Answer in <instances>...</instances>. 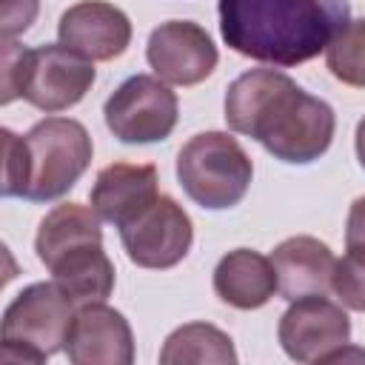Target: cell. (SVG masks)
<instances>
[{
  "label": "cell",
  "instance_id": "4",
  "mask_svg": "<svg viewBox=\"0 0 365 365\" xmlns=\"http://www.w3.org/2000/svg\"><path fill=\"white\" fill-rule=\"evenodd\" d=\"M23 143L29 157L23 197L31 202H51L68 194L91 165L94 154L91 134L71 117H46L34 123Z\"/></svg>",
  "mask_w": 365,
  "mask_h": 365
},
{
  "label": "cell",
  "instance_id": "12",
  "mask_svg": "<svg viewBox=\"0 0 365 365\" xmlns=\"http://www.w3.org/2000/svg\"><path fill=\"white\" fill-rule=\"evenodd\" d=\"M60 46L86 60H114L131 46V20L106 0H83L60 14Z\"/></svg>",
  "mask_w": 365,
  "mask_h": 365
},
{
  "label": "cell",
  "instance_id": "22",
  "mask_svg": "<svg viewBox=\"0 0 365 365\" xmlns=\"http://www.w3.org/2000/svg\"><path fill=\"white\" fill-rule=\"evenodd\" d=\"M29 48L17 40H0V106L23 97V66Z\"/></svg>",
  "mask_w": 365,
  "mask_h": 365
},
{
  "label": "cell",
  "instance_id": "7",
  "mask_svg": "<svg viewBox=\"0 0 365 365\" xmlns=\"http://www.w3.org/2000/svg\"><path fill=\"white\" fill-rule=\"evenodd\" d=\"M277 336L294 362H334L351 342V319L348 311L325 294H308L291 299L279 317Z\"/></svg>",
  "mask_w": 365,
  "mask_h": 365
},
{
  "label": "cell",
  "instance_id": "17",
  "mask_svg": "<svg viewBox=\"0 0 365 365\" xmlns=\"http://www.w3.org/2000/svg\"><path fill=\"white\" fill-rule=\"evenodd\" d=\"M80 242H103V228L100 217L80 202H63L54 205L37 228L34 237V251L43 265H48L57 254L80 245Z\"/></svg>",
  "mask_w": 365,
  "mask_h": 365
},
{
  "label": "cell",
  "instance_id": "6",
  "mask_svg": "<svg viewBox=\"0 0 365 365\" xmlns=\"http://www.w3.org/2000/svg\"><path fill=\"white\" fill-rule=\"evenodd\" d=\"M120 242L134 265L163 271L185 259L194 242V225L174 197L157 194L151 205L120 225Z\"/></svg>",
  "mask_w": 365,
  "mask_h": 365
},
{
  "label": "cell",
  "instance_id": "14",
  "mask_svg": "<svg viewBox=\"0 0 365 365\" xmlns=\"http://www.w3.org/2000/svg\"><path fill=\"white\" fill-rule=\"evenodd\" d=\"M274 277H277V291L291 302L308 294H328L331 291V274H334V251L308 234H297L282 240L271 257H268Z\"/></svg>",
  "mask_w": 365,
  "mask_h": 365
},
{
  "label": "cell",
  "instance_id": "10",
  "mask_svg": "<svg viewBox=\"0 0 365 365\" xmlns=\"http://www.w3.org/2000/svg\"><path fill=\"white\" fill-rule=\"evenodd\" d=\"M145 60L163 83L197 86L220 63L211 34L194 20H168L148 34Z\"/></svg>",
  "mask_w": 365,
  "mask_h": 365
},
{
  "label": "cell",
  "instance_id": "5",
  "mask_svg": "<svg viewBox=\"0 0 365 365\" xmlns=\"http://www.w3.org/2000/svg\"><path fill=\"white\" fill-rule=\"evenodd\" d=\"M108 131L128 145H145L165 140L180 117V100L151 74H134L123 80L103 106Z\"/></svg>",
  "mask_w": 365,
  "mask_h": 365
},
{
  "label": "cell",
  "instance_id": "9",
  "mask_svg": "<svg viewBox=\"0 0 365 365\" xmlns=\"http://www.w3.org/2000/svg\"><path fill=\"white\" fill-rule=\"evenodd\" d=\"M74 317V302L54 282L26 285L0 317V339H14L46 359L66 345V334Z\"/></svg>",
  "mask_w": 365,
  "mask_h": 365
},
{
  "label": "cell",
  "instance_id": "24",
  "mask_svg": "<svg viewBox=\"0 0 365 365\" xmlns=\"http://www.w3.org/2000/svg\"><path fill=\"white\" fill-rule=\"evenodd\" d=\"M6 362H14V365H43L46 356L37 354L34 348L23 345V342L0 339V365H6Z\"/></svg>",
  "mask_w": 365,
  "mask_h": 365
},
{
  "label": "cell",
  "instance_id": "18",
  "mask_svg": "<svg viewBox=\"0 0 365 365\" xmlns=\"http://www.w3.org/2000/svg\"><path fill=\"white\" fill-rule=\"evenodd\" d=\"M160 362L163 365H234L237 362V351H234V339L220 331L211 322H188L174 328L160 351Z\"/></svg>",
  "mask_w": 365,
  "mask_h": 365
},
{
  "label": "cell",
  "instance_id": "13",
  "mask_svg": "<svg viewBox=\"0 0 365 365\" xmlns=\"http://www.w3.org/2000/svg\"><path fill=\"white\" fill-rule=\"evenodd\" d=\"M160 177L154 165H137V163H111L100 168L94 185H91V211L111 222V225H125L134 220L145 205L154 202L160 194Z\"/></svg>",
  "mask_w": 365,
  "mask_h": 365
},
{
  "label": "cell",
  "instance_id": "19",
  "mask_svg": "<svg viewBox=\"0 0 365 365\" xmlns=\"http://www.w3.org/2000/svg\"><path fill=\"white\" fill-rule=\"evenodd\" d=\"M325 63L331 74L354 88H362V20L351 17L345 29L334 34V40L325 46Z\"/></svg>",
  "mask_w": 365,
  "mask_h": 365
},
{
  "label": "cell",
  "instance_id": "21",
  "mask_svg": "<svg viewBox=\"0 0 365 365\" xmlns=\"http://www.w3.org/2000/svg\"><path fill=\"white\" fill-rule=\"evenodd\" d=\"M362 254L359 248H348V254L342 259L334 262V274H331V291L342 299L345 308L351 311H362L365 308V291H362Z\"/></svg>",
  "mask_w": 365,
  "mask_h": 365
},
{
  "label": "cell",
  "instance_id": "20",
  "mask_svg": "<svg viewBox=\"0 0 365 365\" xmlns=\"http://www.w3.org/2000/svg\"><path fill=\"white\" fill-rule=\"evenodd\" d=\"M26 177H29V157L23 137L0 125V197H23Z\"/></svg>",
  "mask_w": 365,
  "mask_h": 365
},
{
  "label": "cell",
  "instance_id": "3",
  "mask_svg": "<svg viewBox=\"0 0 365 365\" xmlns=\"http://www.w3.org/2000/svg\"><path fill=\"white\" fill-rule=\"evenodd\" d=\"M254 163L228 131H200L177 154V180L191 202L208 211L234 208L251 188Z\"/></svg>",
  "mask_w": 365,
  "mask_h": 365
},
{
  "label": "cell",
  "instance_id": "8",
  "mask_svg": "<svg viewBox=\"0 0 365 365\" xmlns=\"http://www.w3.org/2000/svg\"><path fill=\"white\" fill-rule=\"evenodd\" d=\"M94 77L97 71L91 60L60 43H46L26 54L23 100L46 114H57L77 106L91 91Z\"/></svg>",
  "mask_w": 365,
  "mask_h": 365
},
{
  "label": "cell",
  "instance_id": "25",
  "mask_svg": "<svg viewBox=\"0 0 365 365\" xmlns=\"http://www.w3.org/2000/svg\"><path fill=\"white\" fill-rule=\"evenodd\" d=\"M17 277H20V265H17L14 254L9 251V245L0 242V291H3L11 279H17Z\"/></svg>",
  "mask_w": 365,
  "mask_h": 365
},
{
  "label": "cell",
  "instance_id": "15",
  "mask_svg": "<svg viewBox=\"0 0 365 365\" xmlns=\"http://www.w3.org/2000/svg\"><path fill=\"white\" fill-rule=\"evenodd\" d=\"M214 294L237 311H257L268 305L277 294V277L268 257L254 248H234L220 257L214 268Z\"/></svg>",
  "mask_w": 365,
  "mask_h": 365
},
{
  "label": "cell",
  "instance_id": "11",
  "mask_svg": "<svg viewBox=\"0 0 365 365\" xmlns=\"http://www.w3.org/2000/svg\"><path fill=\"white\" fill-rule=\"evenodd\" d=\"M63 351L74 365H131L134 334L117 308L86 302L71 317Z\"/></svg>",
  "mask_w": 365,
  "mask_h": 365
},
{
  "label": "cell",
  "instance_id": "23",
  "mask_svg": "<svg viewBox=\"0 0 365 365\" xmlns=\"http://www.w3.org/2000/svg\"><path fill=\"white\" fill-rule=\"evenodd\" d=\"M40 14V0H0V40L26 34Z\"/></svg>",
  "mask_w": 365,
  "mask_h": 365
},
{
  "label": "cell",
  "instance_id": "16",
  "mask_svg": "<svg viewBox=\"0 0 365 365\" xmlns=\"http://www.w3.org/2000/svg\"><path fill=\"white\" fill-rule=\"evenodd\" d=\"M46 268L74 305L106 302L114 291V262L103 251V242H80L57 254Z\"/></svg>",
  "mask_w": 365,
  "mask_h": 365
},
{
  "label": "cell",
  "instance_id": "2",
  "mask_svg": "<svg viewBox=\"0 0 365 365\" xmlns=\"http://www.w3.org/2000/svg\"><path fill=\"white\" fill-rule=\"evenodd\" d=\"M217 11L228 48L277 68L314 60L351 20L348 0H217Z\"/></svg>",
  "mask_w": 365,
  "mask_h": 365
},
{
  "label": "cell",
  "instance_id": "1",
  "mask_svg": "<svg viewBox=\"0 0 365 365\" xmlns=\"http://www.w3.org/2000/svg\"><path fill=\"white\" fill-rule=\"evenodd\" d=\"M225 123L288 165L319 160L334 140V108L277 68H248L225 91Z\"/></svg>",
  "mask_w": 365,
  "mask_h": 365
}]
</instances>
